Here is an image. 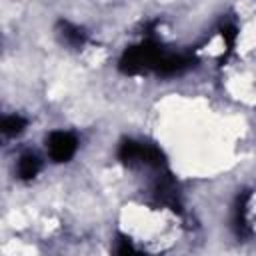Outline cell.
<instances>
[{"instance_id":"6da1fadb","label":"cell","mask_w":256,"mask_h":256,"mask_svg":"<svg viewBox=\"0 0 256 256\" xmlns=\"http://www.w3.org/2000/svg\"><path fill=\"white\" fill-rule=\"evenodd\" d=\"M166 52L154 40H146L138 46H130L120 58V70L124 74H142L146 70H156L160 58Z\"/></svg>"},{"instance_id":"52a82bcc","label":"cell","mask_w":256,"mask_h":256,"mask_svg":"<svg viewBox=\"0 0 256 256\" xmlns=\"http://www.w3.org/2000/svg\"><path fill=\"white\" fill-rule=\"evenodd\" d=\"M24 128H26V120H24L22 116H18V114H14V116H6V118L2 120V132L8 134V136H16V134H20Z\"/></svg>"},{"instance_id":"7a4b0ae2","label":"cell","mask_w":256,"mask_h":256,"mask_svg":"<svg viewBox=\"0 0 256 256\" xmlns=\"http://www.w3.org/2000/svg\"><path fill=\"white\" fill-rule=\"evenodd\" d=\"M76 138L70 132H52L48 136V152L54 162H68L76 152Z\"/></svg>"},{"instance_id":"5b68a950","label":"cell","mask_w":256,"mask_h":256,"mask_svg":"<svg viewBox=\"0 0 256 256\" xmlns=\"http://www.w3.org/2000/svg\"><path fill=\"white\" fill-rule=\"evenodd\" d=\"M142 152H144V144H138L134 140H124L118 148V158L124 164H134V162H142Z\"/></svg>"},{"instance_id":"9c48e42d","label":"cell","mask_w":256,"mask_h":256,"mask_svg":"<svg viewBox=\"0 0 256 256\" xmlns=\"http://www.w3.org/2000/svg\"><path fill=\"white\" fill-rule=\"evenodd\" d=\"M222 38H224V42H226V48H228V52L234 48V42H236V28L232 26V24H226V26H222Z\"/></svg>"},{"instance_id":"8992f818","label":"cell","mask_w":256,"mask_h":256,"mask_svg":"<svg viewBox=\"0 0 256 256\" xmlns=\"http://www.w3.org/2000/svg\"><path fill=\"white\" fill-rule=\"evenodd\" d=\"M40 172V160L34 154H24L18 160V176L22 180H30Z\"/></svg>"},{"instance_id":"277c9868","label":"cell","mask_w":256,"mask_h":256,"mask_svg":"<svg viewBox=\"0 0 256 256\" xmlns=\"http://www.w3.org/2000/svg\"><path fill=\"white\" fill-rule=\"evenodd\" d=\"M154 192L156 196L160 198V202L168 204L172 210H180V202H178V192H176V186H174V180L166 174L162 178H158L156 186H154Z\"/></svg>"},{"instance_id":"30bf717a","label":"cell","mask_w":256,"mask_h":256,"mask_svg":"<svg viewBox=\"0 0 256 256\" xmlns=\"http://www.w3.org/2000/svg\"><path fill=\"white\" fill-rule=\"evenodd\" d=\"M118 252H120V254H128V252H134V246H132L128 240H122V244H120Z\"/></svg>"},{"instance_id":"ba28073f","label":"cell","mask_w":256,"mask_h":256,"mask_svg":"<svg viewBox=\"0 0 256 256\" xmlns=\"http://www.w3.org/2000/svg\"><path fill=\"white\" fill-rule=\"evenodd\" d=\"M60 28H62V38L68 44H72V46H82L84 44V34H82L80 28H76V26H72L68 22H62Z\"/></svg>"},{"instance_id":"3957f363","label":"cell","mask_w":256,"mask_h":256,"mask_svg":"<svg viewBox=\"0 0 256 256\" xmlns=\"http://www.w3.org/2000/svg\"><path fill=\"white\" fill-rule=\"evenodd\" d=\"M192 58L190 56H182V54H164L156 66V72L160 76H172V74H178L186 68L192 66Z\"/></svg>"}]
</instances>
